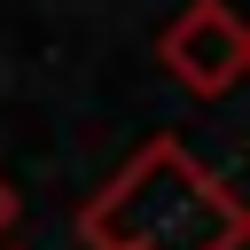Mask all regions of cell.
<instances>
[{
	"instance_id": "2",
	"label": "cell",
	"mask_w": 250,
	"mask_h": 250,
	"mask_svg": "<svg viewBox=\"0 0 250 250\" xmlns=\"http://www.w3.org/2000/svg\"><path fill=\"white\" fill-rule=\"evenodd\" d=\"M156 62L172 70V86H188V94H227L242 70H250V31H242V16L227 8V0H188L172 23H164V39H156Z\"/></svg>"
},
{
	"instance_id": "3",
	"label": "cell",
	"mask_w": 250,
	"mask_h": 250,
	"mask_svg": "<svg viewBox=\"0 0 250 250\" xmlns=\"http://www.w3.org/2000/svg\"><path fill=\"white\" fill-rule=\"evenodd\" d=\"M16 219H23V195H16V180H8V172H0V242H8V234H16Z\"/></svg>"
},
{
	"instance_id": "1",
	"label": "cell",
	"mask_w": 250,
	"mask_h": 250,
	"mask_svg": "<svg viewBox=\"0 0 250 250\" xmlns=\"http://www.w3.org/2000/svg\"><path fill=\"white\" fill-rule=\"evenodd\" d=\"M242 203L180 141H148L86 211V250H242Z\"/></svg>"
}]
</instances>
